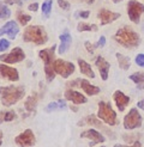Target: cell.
Here are the masks:
<instances>
[{
  "label": "cell",
  "mask_w": 144,
  "mask_h": 147,
  "mask_svg": "<svg viewBox=\"0 0 144 147\" xmlns=\"http://www.w3.org/2000/svg\"><path fill=\"white\" fill-rule=\"evenodd\" d=\"M25 90L23 86H3L0 87L1 103L5 107H11L24 97Z\"/></svg>",
  "instance_id": "6da1fadb"
},
{
  "label": "cell",
  "mask_w": 144,
  "mask_h": 147,
  "mask_svg": "<svg viewBox=\"0 0 144 147\" xmlns=\"http://www.w3.org/2000/svg\"><path fill=\"white\" fill-rule=\"evenodd\" d=\"M114 40L126 48H136L139 46V42H141L139 36L132 29H130L127 26L119 29L114 36Z\"/></svg>",
  "instance_id": "7a4b0ae2"
},
{
  "label": "cell",
  "mask_w": 144,
  "mask_h": 147,
  "mask_svg": "<svg viewBox=\"0 0 144 147\" xmlns=\"http://www.w3.org/2000/svg\"><path fill=\"white\" fill-rule=\"evenodd\" d=\"M23 41L24 42H33L37 46H42V45H45V43H47L48 35H47L43 26L31 25V26H28L24 30Z\"/></svg>",
  "instance_id": "3957f363"
},
{
  "label": "cell",
  "mask_w": 144,
  "mask_h": 147,
  "mask_svg": "<svg viewBox=\"0 0 144 147\" xmlns=\"http://www.w3.org/2000/svg\"><path fill=\"white\" fill-rule=\"evenodd\" d=\"M56 46L54 45L52 48L49 49H43L39 51V56L41 57V60L45 62V73H46V79L47 82L50 83L53 82V79L55 78V71L53 67V59H54V53H55Z\"/></svg>",
  "instance_id": "277c9868"
},
{
  "label": "cell",
  "mask_w": 144,
  "mask_h": 147,
  "mask_svg": "<svg viewBox=\"0 0 144 147\" xmlns=\"http://www.w3.org/2000/svg\"><path fill=\"white\" fill-rule=\"evenodd\" d=\"M97 116L100 117L102 121H105L107 124L109 126H115L117 124V114L112 109L109 103L106 102H100L98 103V113Z\"/></svg>",
  "instance_id": "5b68a950"
},
{
  "label": "cell",
  "mask_w": 144,
  "mask_h": 147,
  "mask_svg": "<svg viewBox=\"0 0 144 147\" xmlns=\"http://www.w3.org/2000/svg\"><path fill=\"white\" fill-rule=\"evenodd\" d=\"M53 67H54L55 73H58V74L61 76L62 78H69L72 73L75 72V65L73 63L60 60V59H58V60L54 61Z\"/></svg>",
  "instance_id": "8992f818"
},
{
  "label": "cell",
  "mask_w": 144,
  "mask_h": 147,
  "mask_svg": "<svg viewBox=\"0 0 144 147\" xmlns=\"http://www.w3.org/2000/svg\"><path fill=\"white\" fill-rule=\"evenodd\" d=\"M143 12H144L143 4L136 1V0H130V3L127 4V14L133 23H139L141 14Z\"/></svg>",
  "instance_id": "52a82bcc"
},
{
  "label": "cell",
  "mask_w": 144,
  "mask_h": 147,
  "mask_svg": "<svg viewBox=\"0 0 144 147\" xmlns=\"http://www.w3.org/2000/svg\"><path fill=\"white\" fill-rule=\"evenodd\" d=\"M142 123V116L139 115L137 109H131L130 113L125 116L124 119V127L126 129H134L138 128Z\"/></svg>",
  "instance_id": "ba28073f"
},
{
  "label": "cell",
  "mask_w": 144,
  "mask_h": 147,
  "mask_svg": "<svg viewBox=\"0 0 144 147\" xmlns=\"http://www.w3.org/2000/svg\"><path fill=\"white\" fill-rule=\"evenodd\" d=\"M24 59H25V54L19 47H16L9 54L0 55V61L4 63H17V62L23 61Z\"/></svg>",
  "instance_id": "9c48e42d"
},
{
  "label": "cell",
  "mask_w": 144,
  "mask_h": 147,
  "mask_svg": "<svg viewBox=\"0 0 144 147\" xmlns=\"http://www.w3.org/2000/svg\"><path fill=\"white\" fill-rule=\"evenodd\" d=\"M16 142L19 147H31L35 145V135L31 129H25L23 133H20L18 136L14 139Z\"/></svg>",
  "instance_id": "30bf717a"
},
{
  "label": "cell",
  "mask_w": 144,
  "mask_h": 147,
  "mask_svg": "<svg viewBox=\"0 0 144 147\" xmlns=\"http://www.w3.org/2000/svg\"><path fill=\"white\" fill-rule=\"evenodd\" d=\"M0 78H4L7 79L10 82H17L19 79V74H18V71L13 67H10L5 63L0 65Z\"/></svg>",
  "instance_id": "8fae6325"
},
{
  "label": "cell",
  "mask_w": 144,
  "mask_h": 147,
  "mask_svg": "<svg viewBox=\"0 0 144 147\" xmlns=\"http://www.w3.org/2000/svg\"><path fill=\"white\" fill-rule=\"evenodd\" d=\"M82 138H88L91 140L90 146H95L96 144H101V142H105V136L98 133L97 130L95 129H89V130H85L81 134Z\"/></svg>",
  "instance_id": "7c38bea8"
},
{
  "label": "cell",
  "mask_w": 144,
  "mask_h": 147,
  "mask_svg": "<svg viewBox=\"0 0 144 147\" xmlns=\"http://www.w3.org/2000/svg\"><path fill=\"white\" fill-rule=\"evenodd\" d=\"M18 32H19L18 25L14 23V22H7V23H6L3 28H0V36H3V35H5V34H7L11 40H14V38H16V36H17Z\"/></svg>",
  "instance_id": "4fadbf2b"
},
{
  "label": "cell",
  "mask_w": 144,
  "mask_h": 147,
  "mask_svg": "<svg viewBox=\"0 0 144 147\" xmlns=\"http://www.w3.org/2000/svg\"><path fill=\"white\" fill-rule=\"evenodd\" d=\"M120 17V13H115V12H111L106 9H102L98 12V19L101 20V24L106 25L111 22H114L115 19H118Z\"/></svg>",
  "instance_id": "5bb4252c"
},
{
  "label": "cell",
  "mask_w": 144,
  "mask_h": 147,
  "mask_svg": "<svg viewBox=\"0 0 144 147\" xmlns=\"http://www.w3.org/2000/svg\"><path fill=\"white\" fill-rule=\"evenodd\" d=\"M65 98L67 100H71L75 104H83V103H86V99L82 93H79L75 90H66L65 91Z\"/></svg>",
  "instance_id": "9a60e30c"
},
{
  "label": "cell",
  "mask_w": 144,
  "mask_h": 147,
  "mask_svg": "<svg viewBox=\"0 0 144 147\" xmlns=\"http://www.w3.org/2000/svg\"><path fill=\"white\" fill-rule=\"evenodd\" d=\"M95 63H96V67L100 71V74H101L102 80H107L108 79V72H109V67H111L109 63H108L102 56H97Z\"/></svg>",
  "instance_id": "2e32d148"
},
{
  "label": "cell",
  "mask_w": 144,
  "mask_h": 147,
  "mask_svg": "<svg viewBox=\"0 0 144 147\" xmlns=\"http://www.w3.org/2000/svg\"><path fill=\"white\" fill-rule=\"evenodd\" d=\"M114 102H115V104H117V107H118V109L120 110V111H124L125 107L128 104V102H130V97L125 96L121 91H115L114 92Z\"/></svg>",
  "instance_id": "e0dca14e"
},
{
  "label": "cell",
  "mask_w": 144,
  "mask_h": 147,
  "mask_svg": "<svg viewBox=\"0 0 144 147\" xmlns=\"http://www.w3.org/2000/svg\"><path fill=\"white\" fill-rule=\"evenodd\" d=\"M60 48H59V54H64L66 53V50L69 49L72 38H71V35L69 32V30H65L61 35H60Z\"/></svg>",
  "instance_id": "ac0fdd59"
},
{
  "label": "cell",
  "mask_w": 144,
  "mask_h": 147,
  "mask_svg": "<svg viewBox=\"0 0 144 147\" xmlns=\"http://www.w3.org/2000/svg\"><path fill=\"white\" fill-rule=\"evenodd\" d=\"M79 87H82V89L85 91V93L89 94V96H94V94L100 93V87H97L95 85H91L86 79L81 80V83H79Z\"/></svg>",
  "instance_id": "d6986e66"
},
{
  "label": "cell",
  "mask_w": 144,
  "mask_h": 147,
  "mask_svg": "<svg viewBox=\"0 0 144 147\" xmlns=\"http://www.w3.org/2000/svg\"><path fill=\"white\" fill-rule=\"evenodd\" d=\"M78 65H79V69H81L82 74L90 77V78H95V73H94V71L91 69V66L88 62H85L82 59H78Z\"/></svg>",
  "instance_id": "ffe728a7"
},
{
  "label": "cell",
  "mask_w": 144,
  "mask_h": 147,
  "mask_svg": "<svg viewBox=\"0 0 144 147\" xmlns=\"http://www.w3.org/2000/svg\"><path fill=\"white\" fill-rule=\"evenodd\" d=\"M65 109H66V103L64 100H59V102L49 103L46 107V111L50 113V111H54V110H65Z\"/></svg>",
  "instance_id": "44dd1931"
},
{
  "label": "cell",
  "mask_w": 144,
  "mask_h": 147,
  "mask_svg": "<svg viewBox=\"0 0 144 147\" xmlns=\"http://www.w3.org/2000/svg\"><path fill=\"white\" fill-rule=\"evenodd\" d=\"M117 60H118V63L120 66V68L122 69H128L130 68V65H131V61H130V59L126 57L125 55H122L120 53H117Z\"/></svg>",
  "instance_id": "7402d4cb"
},
{
  "label": "cell",
  "mask_w": 144,
  "mask_h": 147,
  "mask_svg": "<svg viewBox=\"0 0 144 147\" xmlns=\"http://www.w3.org/2000/svg\"><path fill=\"white\" fill-rule=\"evenodd\" d=\"M130 79L138 85V89H139V87H141V89H144V73L143 72L133 73L132 76H130Z\"/></svg>",
  "instance_id": "603a6c76"
},
{
  "label": "cell",
  "mask_w": 144,
  "mask_h": 147,
  "mask_svg": "<svg viewBox=\"0 0 144 147\" xmlns=\"http://www.w3.org/2000/svg\"><path fill=\"white\" fill-rule=\"evenodd\" d=\"M36 104H37V94L35 93L29 98H26L24 105H25V109L28 110V111H34L35 108H36Z\"/></svg>",
  "instance_id": "cb8c5ba5"
},
{
  "label": "cell",
  "mask_w": 144,
  "mask_h": 147,
  "mask_svg": "<svg viewBox=\"0 0 144 147\" xmlns=\"http://www.w3.org/2000/svg\"><path fill=\"white\" fill-rule=\"evenodd\" d=\"M16 117L17 116L14 114V111H1L0 113V123L13 121Z\"/></svg>",
  "instance_id": "d4e9b609"
},
{
  "label": "cell",
  "mask_w": 144,
  "mask_h": 147,
  "mask_svg": "<svg viewBox=\"0 0 144 147\" xmlns=\"http://www.w3.org/2000/svg\"><path fill=\"white\" fill-rule=\"evenodd\" d=\"M78 31H97V25L95 24H88V23H79L77 25Z\"/></svg>",
  "instance_id": "484cf974"
},
{
  "label": "cell",
  "mask_w": 144,
  "mask_h": 147,
  "mask_svg": "<svg viewBox=\"0 0 144 147\" xmlns=\"http://www.w3.org/2000/svg\"><path fill=\"white\" fill-rule=\"evenodd\" d=\"M17 19H18V22H19L22 25H26L31 20V17L29 16V14L24 13V12L18 11V12H17Z\"/></svg>",
  "instance_id": "4316f807"
},
{
  "label": "cell",
  "mask_w": 144,
  "mask_h": 147,
  "mask_svg": "<svg viewBox=\"0 0 144 147\" xmlns=\"http://www.w3.org/2000/svg\"><path fill=\"white\" fill-rule=\"evenodd\" d=\"M50 10H52V0H46V1L42 4V14L46 18H48Z\"/></svg>",
  "instance_id": "83f0119b"
},
{
  "label": "cell",
  "mask_w": 144,
  "mask_h": 147,
  "mask_svg": "<svg viewBox=\"0 0 144 147\" xmlns=\"http://www.w3.org/2000/svg\"><path fill=\"white\" fill-rule=\"evenodd\" d=\"M11 16V11L10 9L7 7L5 4L0 3V18L1 19H5V18H9Z\"/></svg>",
  "instance_id": "f1b7e54d"
},
{
  "label": "cell",
  "mask_w": 144,
  "mask_h": 147,
  "mask_svg": "<svg viewBox=\"0 0 144 147\" xmlns=\"http://www.w3.org/2000/svg\"><path fill=\"white\" fill-rule=\"evenodd\" d=\"M10 47V42L7 40H0V51H5L7 48Z\"/></svg>",
  "instance_id": "f546056e"
},
{
  "label": "cell",
  "mask_w": 144,
  "mask_h": 147,
  "mask_svg": "<svg viewBox=\"0 0 144 147\" xmlns=\"http://www.w3.org/2000/svg\"><path fill=\"white\" fill-rule=\"evenodd\" d=\"M136 63L141 67H144V54H138L136 56Z\"/></svg>",
  "instance_id": "4dcf8cb0"
},
{
  "label": "cell",
  "mask_w": 144,
  "mask_h": 147,
  "mask_svg": "<svg viewBox=\"0 0 144 147\" xmlns=\"http://www.w3.org/2000/svg\"><path fill=\"white\" fill-rule=\"evenodd\" d=\"M58 5H59L62 10H69L70 9V4L65 0H58Z\"/></svg>",
  "instance_id": "1f68e13d"
},
{
  "label": "cell",
  "mask_w": 144,
  "mask_h": 147,
  "mask_svg": "<svg viewBox=\"0 0 144 147\" xmlns=\"http://www.w3.org/2000/svg\"><path fill=\"white\" fill-rule=\"evenodd\" d=\"M105 43H106V38H105V36H101V37H100V40L97 41V43L95 45V48L103 47V46H105Z\"/></svg>",
  "instance_id": "d6a6232c"
},
{
  "label": "cell",
  "mask_w": 144,
  "mask_h": 147,
  "mask_svg": "<svg viewBox=\"0 0 144 147\" xmlns=\"http://www.w3.org/2000/svg\"><path fill=\"white\" fill-rule=\"evenodd\" d=\"M85 47H86V50L89 53H94V48H95V45H91L90 42H85Z\"/></svg>",
  "instance_id": "836d02e7"
},
{
  "label": "cell",
  "mask_w": 144,
  "mask_h": 147,
  "mask_svg": "<svg viewBox=\"0 0 144 147\" xmlns=\"http://www.w3.org/2000/svg\"><path fill=\"white\" fill-rule=\"evenodd\" d=\"M28 9L29 10H30V11H37V9H39V4L37 3H34V4H30V5H29V7H28Z\"/></svg>",
  "instance_id": "e575fe53"
},
{
  "label": "cell",
  "mask_w": 144,
  "mask_h": 147,
  "mask_svg": "<svg viewBox=\"0 0 144 147\" xmlns=\"http://www.w3.org/2000/svg\"><path fill=\"white\" fill-rule=\"evenodd\" d=\"M5 3L6 4H17V5H22V0H5Z\"/></svg>",
  "instance_id": "d590c367"
},
{
  "label": "cell",
  "mask_w": 144,
  "mask_h": 147,
  "mask_svg": "<svg viewBox=\"0 0 144 147\" xmlns=\"http://www.w3.org/2000/svg\"><path fill=\"white\" fill-rule=\"evenodd\" d=\"M89 11H82V12H79L78 13V16L79 17H82V18H88L89 17Z\"/></svg>",
  "instance_id": "8d00e7d4"
},
{
  "label": "cell",
  "mask_w": 144,
  "mask_h": 147,
  "mask_svg": "<svg viewBox=\"0 0 144 147\" xmlns=\"http://www.w3.org/2000/svg\"><path fill=\"white\" fill-rule=\"evenodd\" d=\"M79 83H81V80H75V82L67 83V86H75V85H77V84H79Z\"/></svg>",
  "instance_id": "74e56055"
},
{
  "label": "cell",
  "mask_w": 144,
  "mask_h": 147,
  "mask_svg": "<svg viewBox=\"0 0 144 147\" xmlns=\"http://www.w3.org/2000/svg\"><path fill=\"white\" fill-rule=\"evenodd\" d=\"M137 105H138V108H141L142 110H144V99L139 100V102H138V104H137Z\"/></svg>",
  "instance_id": "f35d334b"
},
{
  "label": "cell",
  "mask_w": 144,
  "mask_h": 147,
  "mask_svg": "<svg viewBox=\"0 0 144 147\" xmlns=\"http://www.w3.org/2000/svg\"><path fill=\"white\" fill-rule=\"evenodd\" d=\"M1 144H3V131L0 130V146H1Z\"/></svg>",
  "instance_id": "ab89813d"
},
{
  "label": "cell",
  "mask_w": 144,
  "mask_h": 147,
  "mask_svg": "<svg viewBox=\"0 0 144 147\" xmlns=\"http://www.w3.org/2000/svg\"><path fill=\"white\" fill-rule=\"evenodd\" d=\"M114 147H130V146H124V145H117V146H114Z\"/></svg>",
  "instance_id": "60d3db41"
},
{
  "label": "cell",
  "mask_w": 144,
  "mask_h": 147,
  "mask_svg": "<svg viewBox=\"0 0 144 147\" xmlns=\"http://www.w3.org/2000/svg\"><path fill=\"white\" fill-rule=\"evenodd\" d=\"M71 109L73 110V111H77V108H76V107H71Z\"/></svg>",
  "instance_id": "b9f144b4"
},
{
  "label": "cell",
  "mask_w": 144,
  "mask_h": 147,
  "mask_svg": "<svg viewBox=\"0 0 144 147\" xmlns=\"http://www.w3.org/2000/svg\"><path fill=\"white\" fill-rule=\"evenodd\" d=\"M114 3H119V1H121V0H113Z\"/></svg>",
  "instance_id": "7bdbcfd3"
},
{
  "label": "cell",
  "mask_w": 144,
  "mask_h": 147,
  "mask_svg": "<svg viewBox=\"0 0 144 147\" xmlns=\"http://www.w3.org/2000/svg\"><path fill=\"white\" fill-rule=\"evenodd\" d=\"M143 31H144V23H143Z\"/></svg>",
  "instance_id": "ee69618b"
},
{
  "label": "cell",
  "mask_w": 144,
  "mask_h": 147,
  "mask_svg": "<svg viewBox=\"0 0 144 147\" xmlns=\"http://www.w3.org/2000/svg\"><path fill=\"white\" fill-rule=\"evenodd\" d=\"M102 147H105V146H102Z\"/></svg>",
  "instance_id": "f6af8a7d"
}]
</instances>
